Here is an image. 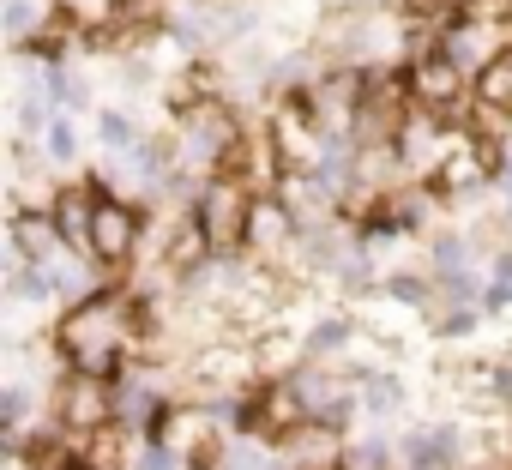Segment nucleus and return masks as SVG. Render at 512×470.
<instances>
[{
  "label": "nucleus",
  "mask_w": 512,
  "mask_h": 470,
  "mask_svg": "<svg viewBox=\"0 0 512 470\" xmlns=\"http://www.w3.org/2000/svg\"><path fill=\"white\" fill-rule=\"evenodd\" d=\"M139 242H145V217L127 205V199H103L97 205V223H91V254L97 266H133L139 260Z\"/></svg>",
  "instance_id": "nucleus-5"
},
{
  "label": "nucleus",
  "mask_w": 512,
  "mask_h": 470,
  "mask_svg": "<svg viewBox=\"0 0 512 470\" xmlns=\"http://www.w3.org/2000/svg\"><path fill=\"white\" fill-rule=\"evenodd\" d=\"M61 248H67V242H61L49 205H19V211H13V254H19L25 266H55Z\"/></svg>",
  "instance_id": "nucleus-7"
},
{
  "label": "nucleus",
  "mask_w": 512,
  "mask_h": 470,
  "mask_svg": "<svg viewBox=\"0 0 512 470\" xmlns=\"http://www.w3.org/2000/svg\"><path fill=\"white\" fill-rule=\"evenodd\" d=\"M404 85H410V103L434 109V115H446V109L464 103V67L446 49H416L410 67H404Z\"/></svg>",
  "instance_id": "nucleus-4"
},
{
  "label": "nucleus",
  "mask_w": 512,
  "mask_h": 470,
  "mask_svg": "<svg viewBox=\"0 0 512 470\" xmlns=\"http://www.w3.org/2000/svg\"><path fill=\"white\" fill-rule=\"evenodd\" d=\"M55 422H61L67 434L91 440V434H103V428H115V422H121V398H115V386H109V380L67 374V380H61V392H55Z\"/></svg>",
  "instance_id": "nucleus-2"
},
{
  "label": "nucleus",
  "mask_w": 512,
  "mask_h": 470,
  "mask_svg": "<svg viewBox=\"0 0 512 470\" xmlns=\"http://www.w3.org/2000/svg\"><path fill=\"white\" fill-rule=\"evenodd\" d=\"M97 139H103L109 151H133V145H139V133H133V121H127L121 109H103V115H97Z\"/></svg>",
  "instance_id": "nucleus-12"
},
{
  "label": "nucleus",
  "mask_w": 512,
  "mask_h": 470,
  "mask_svg": "<svg viewBox=\"0 0 512 470\" xmlns=\"http://www.w3.org/2000/svg\"><path fill=\"white\" fill-rule=\"evenodd\" d=\"M290 470H350V452H344V434L332 422H302L296 434H284L272 446Z\"/></svg>",
  "instance_id": "nucleus-6"
},
{
  "label": "nucleus",
  "mask_w": 512,
  "mask_h": 470,
  "mask_svg": "<svg viewBox=\"0 0 512 470\" xmlns=\"http://www.w3.org/2000/svg\"><path fill=\"white\" fill-rule=\"evenodd\" d=\"M404 458H410V470H452L458 464V428H416L410 440H404Z\"/></svg>",
  "instance_id": "nucleus-9"
},
{
  "label": "nucleus",
  "mask_w": 512,
  "mask_h": 470,
  "mask_svg": "<svg viewBox=\"0 0 512 470\" xmlns=\"http://www.w3.org/2000/svg\"><path fill=\"white\" fill-rule=\"evenodd\" d=\"M344 344H350V326H344V320H326V326L308 338V356H314V362H326V356H338Z\"/></svg>",
  "instance_id": "nucleus-15"
},
{
  "label": "nucleus",
  "mask_w": 512,
  "mask_h": 470,
  "mask_svg": "<svg viewBox=\"0 0 512 470\" xmlns=\"http://www.w3.org/2000/svg\"><path fill=\"white\" fill-rule=\"evenodd\" d=\"M49 25V13H37V0H7V37L13 43H37Z\"/></svg>",
  "instance_id": "nucleus-11"
},
{
  "label": "nucleus",
  "mask_w": 512,
  "mask_h": 470,
  "mask_svg": "<svg viewBox=\"0 0 512 470\" xmlns=\"http://www.w3.org/2000/svg\"><path fill=\"white\" fill-rule=\"evenodd\" d=\"M97 193H91V181H73V187H61V193H49V217H55V229H61V242L67 248H79V254H91V223H97Z\"/></svg>",
  "instance_id": "nucleus-8"
},
{
  "label": "nucleus",
  "mask_w": 512,
  "mask_h": 470,
  "mask_svg": "<svg viewBox=\"0 0 512 470\" xmlns=\"http://www.w3.org/2000/svg\"><path fill=\"white\" fill-rule=\"evenodd\" d=\"M79 458H85V470H127L133 464V428H103V434H91V440H79L73 446Z\"/></svg>",
  "instance_id": "nucleus-10"
},
{
  "label": "nucleus",
  "mask_w": 512,
  "mask_h": 470,
  "mask_svg": "<svg viewBox=\"0 0 512 470\" xmlns=\"http://www.w3.org/2000/svg\"><path fill=\"white\" fill-rule=\"evenodd\" d=\"M247 205H253V193L235 175H205V187L193 193V211L187 217L205 235L211 254H229V248H241V235H247Z\"/></svg>",
  "instance_id": "nucleus-1"
},
{
  "label": "nucleus",
  "mask_w": 512,
  "mask_h": 470,
  "mask_svg": "<svg viewBox=\"0 0 512 470\" xmlns=\"http://www.w3.org/2000/svg\"><path fill=\"white\" fill-rule=\"evenodd\" d=\"M43 151H49V163H73V157H79V133H73V121H67V115H55V121H49Z\"/></svg>",
  "instance_id": "nucleus-13"
},
{
  "label": "nucleus",
  "mask_w": 512,
  "mask_h": 470,
  "mask_svg": "<svg viewBox=\"0 0 512 470\" xmlns=\"http://www.w3.org/2000/svg\"><path fill=\"white\" fill-rule=\"evenodd\" d=\"M296 242H302V217H296V205L278 199V193H253L241 254H253V260H284Z\"/></svg>",
  "instance_id": "nucleus-3"
},
{
  "label": "nucleus",
  "mask_w": 512,
  "mask_h": 470,
  "mask_svg": "<svg viewBox=\"0 0 512 470\" xmlns=\"http://www.w3.org/2000/svg\"><path fill=\"white\" fill-rule=\"evenodd\" d=\"M362 404H368L374 416H380V410H398V404H404V386H398L392 374H368V380H362Z\"/></svg>",
  "instance_id": "nucleus-14"
}]
</instances>
